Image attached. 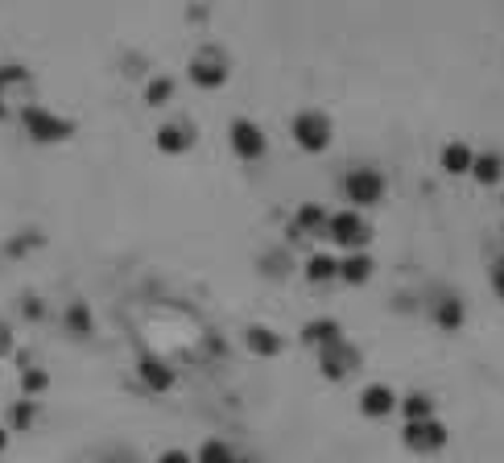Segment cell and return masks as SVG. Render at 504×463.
Wrapping results in <instances>:
<instances>
[{
	"label": "cell",
	"mask_w": 504,
	"mask_h": 463,
	"mask_svg": "<svg viewBox=\"0 0 504 463\" xmlns=\"http://www.w3.org/2000/svg\"><path fill=\"white\" fill-rule=\"evenodd\" d=\"M472 166H475V150L467 141H451L442 150V170L447 174H472Z\"/></svg>",
	"instance_id": "9a60e30c"
},
{
	"label": "cell",
	"mask_w": 504,
	"mask_h": 463,
	"mask_svg": "<svg viewBox=\"0 0 504 463\" xmlns=\"http://www.w3.org/2000/svg\"><path fill=\"white\" fill-rule=\"evenodd\" d=\"M158 463H191V455H186V451H166Z\"/></svg>",
	"instance_id": "4316f807"
},
{
	"label": "cell",
	"mask_w": 504,
	"mask_h": 463,
	"mask_svg": "<svg viewBox=\"0 0 504 463\" xmlns=\"http://www.w3.org/2000/svg\"><path fill=\"white\" fill-rule=\"evenodd\" d=\"M472 174H475V183H483V186H496L500 183V174H504V162L496 158V153H475V166H472Z\"/></svg>",
	"instance_id": "e0dca14e"
},
{
	"label": "cell",
	"mask_w": 504,
	"mask_h": 463,
	"mask_svg": "<svg viewBox=\"0 0 504 463\" xmlns=\"http://www.w3.org/2000/svg\"><path fill=\"white\" fill-rule=\"evenodd\" d=\"M33 422H38V401L21 398L17 406H13V426H9V431H30Z\"/></svg>",
	"instance_id": "603a6c76"
},
{
	"label": "cell",
	"mask_w": 504,
	"mask_h": 463,
	"mask_svg": "<svg viewBox=\"0 0 504 463\" xmlns=\"http://www.w3.org/2000/svg\"><path fill=\"white\" fill-rule=\"evenodd\" d=\"M368 278H372V257H368V253H347V257L339 261V281L364 286Z\"/></svg>",
	"instance_id": "2e32d148"
},
{
	"label": "cell",
	"mask_w": 504,
	"mask_h": 463,
	"mask_svg": "<svg viewBox=\"0 0 504 463\" xmlns=\"http://www.w3.org/2000/svg\"><path fill=\"white\" fill-rule=\"evenodd\" d=\"M401 442L414 455H434L447 447V426L439 418H422V422H406L401 426Z\"/></svg>",
	"instance_id": "5b68a950"
},
{
	"label": "cell",
	"mask_w": 504,
	"mask_h": 463,
	"mask_svg": "<svg viewBox=\"0 0 504 463\" xmlns=\"http://www.w3.org/2000/svg\"><path fill=\"white\" fill-rule=\"evenodd\" d=\"M137 373H141V381H145V385H149L153 393H166V389L174 385V368H170V364H161L158 356H145V360L137 364Z\"/></svg>",
	"instance_id": "4fadbf2b"
},
{
	"label": "cell",
	"mask_w": 504,
	"mask_h": 463,
	"mask_svg": "<svg viewBox=\"0 0 504 463\" xmlns=\"http://www.w3.org/2000/svg\"><path fill=\"white\" fill-rule=\"evenodd\" d=\"M232 150H236V158H244V162H257V158H265L269 141L252 120H236V124H232Z\"/></svg>",
	"instance_id": "52a82bcc"
},
{
	"label": "cell",
	"mask_w": 504,
	"mask_h": 463,
	"mask_svg": "<svg viewBox=\"0 0 504 463\" xmlns=\"http://www.w3.org/2000/svg\"><path fill=\"white\" fill-rule=\"evenodd\" d=\"M170 96H174V79L170 75H158L149 87H145V104H153V108H161Z\"/></svg>",
	"instance_id": "cb8c5ba5"
},
{
	"label": "cell",
	"mask_w": 504,
	"mask_h": 463,
	"mask_svg": "<svg viewBox=\"0 0 504 463\" xmlns=\"http://www.w3.org/2000/svg\"><path fill=\"white\" fill-rule=\"evenodd\" d=\"M66 331L79 335V339L91 335V311H87L83 302H71V306H66Z\"/></svg>",
	"instance_id": "7402d4cb"
},
{
	"label": "cell",
	"mask_w": 504,
	"mask_h": 463,
	"mask_svg": "<svg viewBox=\"0 0 504 463\" xmlns=\"http://www.w3.org/2000/svg\"><path fill=\"white\" fill-rule=\"evenodd\" d=\"M236 463H257V459H236Z\"/></svg>",
	"instance_id": "4dcf8cb0"
},
{
	"label": "cell",
	"mask_w": 504,
	"mask_h": 463,
	"mask_svg": "<svg viewBox=\"0 0 504 463\" xmlns=\"http://www.w3.org/2000/svg\"><path fill=\"white\" fill-rule=\"evenodd\" d=\"M244 344H248V352H252V356L269 360V356H278V352H281V335L257 323V327H248V331H244Z\"/></svg>",
	"instance_id": "5bb4252c"
},
{
	"label": "cell",
	"mask_w": 504,
	"mask_h": 463,
	"mask_svg": "<svg viewBox=\"0 0 504 463\" xmlns=\"http://www.w3.org/2000/svg\"><path fill=\"white\" fill-rule=\"evenodd\" d=\"M21 120H25V133H30L33 141H66L71 133H75V124H71V120L54 116V112L42 108V104H25Z\"/></svg>",
	"instance_id": "277c9868"
},
{
	"label": "cell",
	"mask_w": 504,
	"mask_h": 463,
	"mask_svg": "<svg viewBox=\"0 0 504 463\" xmlns=\"http://www.w3.org/2000/svg\"><path fill=\"white\" fill-rule=\"evenodd\" d=\"M344 194L352 207H376L385 199V174L372 170V166H360L344 178Z\"/></svg>",
	"instance_id": "7a4b0ae2"
},
{
	"label": "cell",
	"mask_w": 504,
	"mask_h": 463,
	"mask_svg": "<svg viewBox=\"0 0 504 463\" xmlns=\"http://www.w3.org/2000/svg\"><path fill=\"white\" fill-rule=\"evenodd\" d=\"M191 79L199 87H224L227 83V63L215 50H203V55L191 58Z\"/></svg>",
	"instance_id": "ba28073f"
},
{
	"label": "cell",
	"mask_w": 504,
	"mask_h": 463,
	"mask_svg": "<svg viewBox=\"0 0 504 463\" xmlns=\"http://www.w3.org/2000/svg\"><path fill=\"white\" fill-rule=\"evenodd\" d=\"M344 339V327L335 323V319H314V323H306L302 327V344H311V347H331V344H339Z\"/></svg>",
	"instance_id": "8fae6325"
},
{
	"label": "cell",
	"mask_w": 504,
	"mask_h": 463,
	"mask_svg": "<svg viewBox=\"0 0 504 463\" xmlns=\"http://www.w3.org/2000/svg\"><path fill=\"white\" fill-rule=\"evenodd\" d=\"M355 364H360V352H355L347 339H339V344H331V347H322L319 352V368H322V377L327 381H344Z\"/></svg>",
	"instance_id": "8992f818"
},
{
	"label": "cell",
	"mask_w": 504,
	"mask_h": 463,
	"mask_svg": "<svg viewBox=\"0 0 504 463\" xmlns=\"http://www.w3.org/2000/svg\"><path fill=\"white\" fill-rule=\"evenodd\" d=\"M46 385H50V373L46 368H33V364H21V393L25 398H42L46 393Z\"/></svg>",
	"instance_id": "44dd1931"
},
{
	"label": "cell",
	"mask_w": 504,
	"mask_h": 463,
	"mask_svg": "<svg viewBox=\"0 0 504 463\" xmlns=\"http://www.w3.org/2000/svg\"><path fill=\"white\" fill-rule=\"evenodd\" d=\"M194 145V129L186 120H174V124H161L158 129V150L161 153H186Z\"/></svg>",
	"instance_id": "30bf717a"
},
{
	"label": "cell",
	"mask_w": 504,
	"mask_h": 463,
	"mask_svg": "<svg viewBox=\"0 0 504 463\" xmlns=\"http://www.w3.org/2000/svg\"><path fill=\"white\" fill-rule=\"evenodd\" d=\"M240 455L227 447L224 439H207L203 447H199V455H194V463H236Z\"/></svg>",
	"instance_id": "ffe728a7"
},
{
	"label": "cell",
	"mask_w": 504,
	"mask_h": 463,
	"mask_svg": "<svg viewBox=\"0 0 504 463\" xmlns=\"http://www.w3.org/2000/svg\"><path fill=\"white\" fill-rule=\"evenodd\" d=\"M306 278L311 281H335L339 278V257H331V253H314V257L306 261Z\"/></svg>",
	"instance_id": "d6986e66"
},
{
	"label": "cell",
	"mask_w": 504,
	"mask_h": 463,
	"mask_svg": "<svg viewBox=\"0 0 504 463\" xmlns=\"http://www.w3.org/2000/svg\"><path fill=\"white\" fill-rule=\"evenodd\" d=\"M331 116L327 112H298L294 116V141H298L306 153H322L327 145H331Z\"/></svg>",
	"instance_id": "3957f363"
},
{
	"label": "cell",
	"mask_w": 504,
	"mask_h": 463,
	"mask_svg": "<svg viewBox=\"0 0 504 463\" xmlns=\"http://www.w3.org/2000/svg\"><path fill=\"white\" fill-rule=\"evenodd\" d=\"M322 236H331L347 253H364V244L372 240V227H368V219L360 211H335V216H327V232Z\"/></svg>",
	"instance_id": "6da1fadb"
},
{
	"label": "cell",
	"mask_w": 504,
	"mask_h": 463,
	"mask_svg": "<svg viewBox=\"0 0 504 463\" xmlns=\"http://www.w3.org/2000/svg\"><path fill=\"white\" fill-rule=\"evenodd\" d=\"M492 281H496V290H500V298H504V261H496V270H492Z\"/></svg>",
	"instance_id": "83f0119b"
},
{
	"label": "cell",
	"mask_w": 504,
	"mask_h": 463,
	"mask_svg": "<svg viewBox=\"0 0 504 463\" xmlns=\"http://www.w3.org/2000/svg\"><path fill=\"white\" fill-rule=\"evenodd\" d=\"M298 227L302 232H327V211H322V207H302L298 211Z\"/></svg>",
	"instance_id": "d4e9b609"
},
{
	"label": "cell",
	"mask_w": 504,
	"mask_h": 463,
	"mask_svg": "<svg viewBox=\"0 0 504 463\" xmlns=\"http://www.w3.org/2000/svg\"><path fill=\"white\" fill-rule=\"evenodd\" d=\"M9 352H13V331L0 323V356H9Z\"/></svg>",
	"instance_id": "484cf974"
},
{
	"label": "cell",
	"mask_w": 504,
	"mask_h": 463,
	"mask_svg": "<svg viewBox=\"0 0 504 463\" xmlns=\"http://www.w3.org/2000/svg\"><path fill=\"white\" fill-rule=\"evenodd\" d=\"M393 409H397V393L389 385H380V381L360 393V414H364V418H389Z\"/></svg>",
	"instance_id": "9c48e42d"
},
{
	"label": "cell",
	"mask_w": 504,
	"mask_h": 463,
	"mask_svg": "<svg viewBox=\"0 0 504 463\" xmlns=\"http://www.w3.org/2000/svg\"><path fill=\"white\" fill-rule=\"evenodd\" d=\"M434 323L442 327V331H459L463 319H467V311H463V302L455 298V294H442V298H434Z\"/></svg>",
	"instance_id": "7c38bea8"
},
{
	"label": "cell",
	"mask_w": 504,
	"mask_h": 463,
	"mask_svg": "<svg viewBox=\"0 0 504 463\" xmlns=\"http://www.w3.org/2000/svg\"><path fill=\"white\" fill-rule=\"evenodd\" d=\"M397 406H401V418L406 422L434 418V398H426V393H409V398H401Z\"/></svg>",
	"instance_id": "ac0fdd59"
},
{
	"label": "cell",
	"mask_w": 504,
	"mask_h": 463,
	"mask_svg": "<svg viewBox=\"0 0 504 463\" xmlns=\"http://www.w3.org/2000/svg\"><path fill=\"white\" fill-rule=\"evenodd\" d=\"M4 447H9V431L0 426V455H4Z\"/></svg>",
	"instance_id": "f546056e"
},
{
	"label": "cell",
	"mask_w": 504,
	"mask_h": 463,
	"mask_svg": "<svg viewBox=\"0 0 504 463\" xmlns=\"http://www.w3.org/2000/svg\"><path fill=\"white\" fill-rule=\"evenodd\" d=\"M25 314H30V319H42V302H25Z\"/></svg>",
	"instance_id": "f1b7e54d"
}]
</instances>
